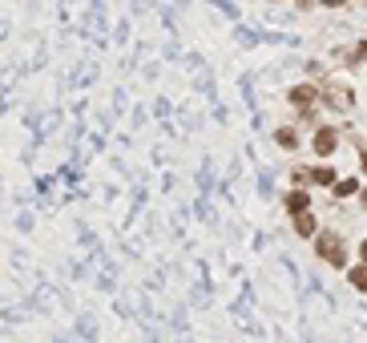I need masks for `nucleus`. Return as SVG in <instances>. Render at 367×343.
Masks as SVG:
<instances>
[{"label": "nucleus", "mask_w": 367, "mask_h": 343, "mask_svg": "<svg viewBox=\"0 0 367 343\" xmlns=\"http://www.w3.org/2000/svg\"><path fill=\"white\" fill-rule=\"evenodd\" d=\"M311 243H315V255H319L327 267L347 271V243H343V234H339V230H319Z\"/></svg>", "instance_id": "nucleus-1"}, {"label": "nucleus", "mask_w": 367, "mask_h": 343, "mask_svg": "<svg viewBox=\"0 0 367 343\" xmlns=\"http://www.w3.org/2000/svg\"><path fill=\"white\" fill-rule=\"evenodd\" d=\"M287 105L303 117V121H315V114H319V85H315V81L291 85V89H287Z\"/></svg>", "instance_id": "nucleus-2"}, {"label": "nucleus", "mask_w": 367, "mask_h": 343, "mask_svg": "<svg viewBox=\"0 0 367 343\" xmlns=\"http://www.w3.org/2000/svg\"><path fill=\"white\" fill-rule=\"evenodd\" d=\"M319 105H331V109H339V114H352L355 93L347 89V85L331 81V77H319Z\"/></svg>", "instance_id": "nucleus-3"}, {"label": "nucleus", "mask_w": 367, "mask_h": 343, "mask_svg": "<svg viewBox=\"0 0 367 343\" xmlns=\"http://www.w3.org/2000/svg\"><path fill=\"white\" fill-rule=\"evenodd\" d=\"M339 149V130L335 126H315V133H311V154L319 158V162H331Z\"/></svg>", "instance_id": "nucleus-4"}, {"label": "nucleus", "mask_w": 367, "mask_h": 343, "mask_svg": "<svg viewBox=\"0 0 367 343\" xmlns=\"http://www.w3.org/2000/svg\"><path fill=\"white\" fill-rule=\"evenodd\" d=\"M274 146L287 149V154H299V146H303V133L295 130V126H279V130H274Z\"/></svg>", "instance_id": "nucleus-5"}, {"label": "nucleus", "mask_w": 367, "mask_h": 343, "mask_svg": "<svg viewBox=\"0 0 367 343\" xmlns=\"http://www.w3.org/2000/svg\"><path fill=\"white\" fill-rule=\"evenodd\" d=\"M283 210H287L291 218H295V214H303V210H311V194H307V190H299V186H295V190H287V194H283Z\"/></svg>", "instance_id": "nucleus-6"}, {"label": "nucleus", "mask_w": 367, "mask_h": 343, "mask_svg": "<svg viewBox=\"0 0 367 343\" xmlns=\"http://www.w3.org/2000/svg\"><path fill=\"white\" fill-rule=\"evenodd\" d=\"M335 178H339V170H335V166L319 162V166H311V182H307V186H319V190H331V186H335Z\"/></svg>", "instance_id": "nucleus-7"}, {"label": "nucleus", "mask_w": 367, "mask_h": 343, "mask_svg": "<svg viewBox=\"0 0 367 343\" xmlns=\"http://www.w3.org/2000/svg\"><path fill=\"white\" fill-rule=\"evenodd\" d=\"M335 61H339V65H347V69H359L367 61V57H363V45H359V41H352V45L335 49Z\"/></svg>", "instance_id": "nucleus-8"}, {"label": "nucleus", "mask_w": 367, "mask_h": 343, "mask_svg": "<svg viewBox=\"0 0 367 343\" xmlns=\"http://www.w3.org/2000/svg\"><path fill=\"white\" fill-rule=\"evenodd\" d=\"M291 227H295L299 238H315V234H319V218H315L311 210H303V214H295V218H291Z\"/></svg>", "instance_id": "nucleus-9"}, {"label": "nucleus", "mask_w": 367, "mask_h": 343, "mask_svg": "<svg viewBox=\"0 0 367 343\" xmlns=\"http://www.w3.org/2000/svg\"><path fill=\"white\" fill-rule=\"evenodd\" d=\"M347 283H352L359 295H367V262H355V267H347Z\"/></svg>", "instance_id": "nucleus-10"}, {"label": "nucleus", "mask_w": 367, "mask_h": 343, "mask_svg": "<svg viewBox=\"0 0 367 343\" xmlns=\"http://www.w3.org/2000/svg\"><path fill=\"white\" fill-rule=\"evenodd\" d=\"M331 194H335L339 202H343V198H355V194H359V178H335Z\"/></svg>", "instance_id": "nucleus-11"}, {"label": "nucleus", "mask_w": 367, "mask_h": 343, "mask_svg": "<svg viewBox=\"0 0 367 343\" xmlns=\"http://www.w3.org/2000/svg\"><path fill=\"white\" fill-rule=\"evenodd\" d=\"M291 182H295L299 190H307V182H311V170H307V166H295V170H291Z\"/></svg>", "instance_id": "nucleus-12"}, {"label": "nucleus", "mask_w": 367, "mask_h": 343, "mask_svg": "<svg viewBox=\"0 0 367 343\" xmlns=\"http://www.w3.org/2000/svg\"><path fill=\"white\" fill-rule=\"evenodd\" d=\"M315 4H319V8H331V13H343L352 0H315Z\"/></svg>", "instance_id": "nucleus-13"}, {"label": "nucleus", "mask_w": 367, "mask_h": 343, "mask_svg": "<svg viewBox=\"0 0 367 343\" xmlns=\"http://www.w3.org/2000/svg\"><path fill=\"white\" fill-rule=\"evenodd\" d=\"M359 174H367V146L359 142Z\"/></svg>", "instance_id": "nucleus-14"}, {"label": "nucleus", "mask_w": 367, "mask_h": 343, "mask_svg": "<svg viewBox=\"0 0 367 343\" xmlns=\"http://www.w3.org/2000/svg\"><path fill=\"white\" fill-rule=\"evenodd\" d=\"M359 262H367V238L359 243Z\"/></svg>", "instance_id": "nucleus-15"}, {"label": "nucleus", "mask_w": 367, "mask_h": 343, "mask_svg": "<svg viewBox=\"0 0 367 343\" xmlns=\"http://www.w3.org/2000/svg\"><path fill=\"white\" fill-rule=\"evenodd\" d=\"M359 202H363V210H367V186H359Z\"/></svg>", "instance_id": "nucleus-16"}, {"label": "nucleus", "mask_w": 367, "mask_h": 343, "mask_svg": "<svg viewBox=\"0 0 367 343\" xmlns=\"http://www.w3.org/2000/svg\"><path fill=\"white\" fill-rule=\"evenodd\" d=\"M359 45H363V57H367V41H363V36H359Z\"/></svg>", "instance_id": "nucleus-17"}, {"label": "nucleus", "mask_w": 367, "mask_h": 343, "mask_svg": "<svg viewBox=\"0 0 367 343\" xmlns=\"http://www.w3.org/2000/svg\"><path fill=\"white\" fill-rule=\"evenodd\" d=\"M363 4H367V0H363Z\"/></svg>", "instance_id": "nucleus-18"}]
</instances>
